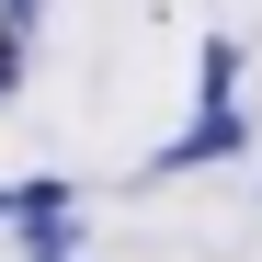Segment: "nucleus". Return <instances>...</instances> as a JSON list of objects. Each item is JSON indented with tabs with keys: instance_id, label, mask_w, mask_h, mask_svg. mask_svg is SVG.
<instances>
[{
	"instance_id": "obj_3",
	"label": "nucleus",
	"mask_w": 262,
	"mask_h": 262,
	"mask_svg": "<svg viewBox=\"0 0 262 262\" xmlns=\"http://www.w3.org/2000/svg\"><path fill=\"white\" fill-rule=\"evenodd\" d=\"M34 12H46V0H0V23H12V34H23V23H34Z\"/></svg>"
},
{
	"instance_id": "obj_2",
	"label": "nucleus",
	"mask_w": 262,
	"mask_h": 262,
	"mask_svg": "<svg viewBox=\"0 0 262 262\" xmlns=\"http://www.w3.org/2000/svg\"><path fill=\"white\" fill-rule=\"evenodd\" d=\"M194 80H205V103L239 92V46H228V34H205V69H194Z\"/></svg>"
},
{
	"instance_id": "obj_4",
	"label": "nucleus",
	"mask_w": 262,
	"mask_h": 262,
	"mask_svg": "<svg viewBox=\"0 0 262 262\" xmlns=\"http://www.w3.org/2000/svg\"><path fill=\"white\" fill-rule=\"evenodd\" d=\"M0 228H12V194H0Z\"/></svg>"
},
{
	"instance_id": "obj_5",
	"label": "nucleus",
	"mask_w": 262,
	"mask_h": 262,
	"mask_svg": "<svg viewBox=\"0 0 262 262\" xmlns=\"http://www.w3.org/2000/svg\"><path fill=\"white\" fill-rule=\"evenodd\" d=\"M34 262H69V251H34Z\"/></svg>"
},
{
	"instance_id": "obj_1",
	"label": "nucleus",
	"mask_w": 262,
	"mask_h": 262,
	"mask_svg": "<svg viewBox=\"0 0 262 262\" xmlns=\"http://www.w3.org/2000/svg\"><path fill=\"white\" fill-rule=\"evenodd\" d=\"M228 148H239V114H228V103H205V125H183V137L148 160V183H160V171H205V160H228Z\"/></svg>"
}]
</instances>
